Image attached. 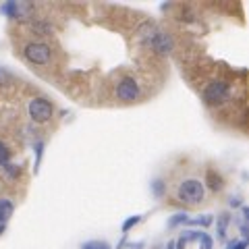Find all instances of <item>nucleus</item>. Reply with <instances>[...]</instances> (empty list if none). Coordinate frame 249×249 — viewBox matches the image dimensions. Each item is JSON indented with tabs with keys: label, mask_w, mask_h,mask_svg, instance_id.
Here are the masks:
<instances>
[{
	"label": "nucleus",
	"mask_w": 249,
	"mask_h": 249,
	"mask_svg": "<svg viewBox=\"0 0 249 249\" xmlns=\"http://www.w3.org/2000/svg\"><path fill=\"white\" fill-rule=\"evenodd\" d=\"M178 197L187 204H199L204 199V183L197 178H187L178 185Z\"/></svg>",
	"instance_id": "obj_1"
},
{
	"label": "nucleus",
	"mask_w": 249,
	"mask_h": 249,
	"mask_svg": "<svg viewBox=\"0 0 249 249\" xmlns=\"http://www.w3.org/2000/svg\"><path fill=\"white\" fill-rule=\"evenodd\" d=\"M229 93H231L229 83H224V81H212L210 85H206V89H204V102L208 106H218V104L227 102Z\"/></svg>",
	"instance_id": "obj_2"
},
{
	"label": "nucleus",
	"mask_w": 249,
	"mask_h": 249,
	"mask_svg": "<svg viewBox=\"0 0 249 249\" xmlns=\"http://www.w3.org/2000/svg\"><path fill=\"white\" fill-rule=\"evenodd\" d=\"M54 108L46 98H34L29 102V116L36 123H48L52 119Z\"/></svg>",
	"instance_id": "obj_3"
},
{
	"label": "nucleus",
	"mask_w": 249,
	"mask_h": 249,
	"mask_svg": "<svg viewBox=\"0 0 249 249\" xmlns=\"http://www.w3.org/2000/svg\"><path fill=\"white\" fill-rule=\"evenodd\" d=\"M31 13H34V6L29 2H4L0 6V15H6V17H11L15 21H27L31 17Z\"/></svg>",
	"instance_id": "obj_4"
},
{
	"label": "nucleus",
	"mask_w": 249,
	"mask_h": 249,
	"mask_svg": "<svg viewBox=\"0 0 249 249\" xmlns=\"http://www.w3.org/2000/svg\"><path fill=\"white\" fill-rule=\"evenodd\" d=\"M52 56V50L48 44L44 42H31L25 46V58L34 65H46Z\"/></svg>",
	"instance_id": "obj_5"
},
{
	"label": "nucleus",
	"mask_w": 249,
	"mask_h": 249,
	"mask_svg": "<svg viewBox=\"0 0 249 249\" xmlns=\"http://www.w3.org/2000/svg\"><path fill=\"white\" fill-rule=\"evenodd\" d=\"M116 96H119V100H123V102H135L139 98L137 81L133 77H124V79H121L119 85H116Z\"/></svg>",
	"instance_id": "obj_6"
},
{
	"label": "nucleus",
	"mask_w": 249,
	"mask_h": 249,
	"mask_svg": "<svg viewBox=\"0 0 249 249\" xmlns=\"http://www.w3.org/2000/svg\"><path fill=\"white\" fill-rule=\"evenodd\" d=\"M150 46L158 54H168L170 50H173V40H170L166 34H162V31H156V34L152 36V40H150Z\"/></svg>",
	"instance_id": "obj_7"
},
{
	"label": "nucleus",
	"mask_w": 249,
	"mask_h": 249,
	"mask_svg": "<svg viewBox=\"0 0 249 249\" xmlns=\"http://www.w3.org/2000/svg\"><path fill=\"white\" fill-rule=\"evenodd\" d=\"M13 201L11 199H6V197H2L0 199V224H4L9 218L13 216Z\"/></svg>",
	"instance_id": "obj_8"
},
{
	"label": "nucleus",
	"mask_w": 249,
	"mask_h": 249,
	"mask_svg": "<svg viewBox=\"0 0 249 249\" xmlns=\"http://www.w3.org/2000/svg\"><path fill=\"white\" fill-rule=\"evenodd\" d=\"M11 150H9V145H6L4 142H0V166H9L11 164Z\"/></svg>",
	"instance_id": "obj_9"
},
{
	"label": "nucleus",
	"mask_w": 249,
	"mask_h": 249,
	"mask_svg": "<svg viewBox=\"0 0 249 249\" xmlns=\"http://www.w3.org/2000/svg\"><path fill=\"white\" fill-rule=\"evenodd\" d=\"M208 183H210V189H214V191L222 189V178L218 177L214 170H210V173H208Z\"/></svg>",
	"instance_id": "obj_10"
},
{
	"label": "nucleus",
	"mask_w": 249,
	"mask_h": 249,
	"mask_svg": "<svg viewBox=\"0 0 249 249\" xmlns=\"http://www.w3.org/2000/svg\"><path fill=\"white\" fill-rule=\"evenodd\" d=\"M81 249H110V245L106 241H88L81 245Z\"/></svg>",
	"instance_id": "obj_11"
},
{
	"label": "nucleus",
	"mask_w": 249,
	"mask_h": 249,
	"mask_svg": "<svg viewBox=\"0 0 249 249\" xmlns=\"http://www.w3.org/2000/svg\"><path fill=\"white\" fill-rule=\"evenodd\" d=\"M139 220H142V216H131V218H127V220L123 222V232H127L131 227H135Z\"/></svg>",
	"instance_id": "obj_12"
},
{
	"label": "nucleus",
	"mask_w": 249,
	"mask_h": 249,
	"mask_svg": "<svg viewBox=\"0 0 249 249\" xmlns=\"http://www.w3.org/2000/svg\"><path fill=\"white\" fill-rule=\"evenodd\" d=\"M181 222H187V214H175L173 218H170L168 227H177V224H181Z\"/></svg>",
	"instance_id": "obj_13"
},
{
	"label": "nucleus",
	"mask_w": 249,
	"mask_h": 249,
	"mask_svg": "<svg viewBox=\"0 0 249 249\" xmlns=\"http://www.w3.org/2000/svg\"><path fill=\"white\" fill-rule=\"evenodd\" d=\"M191 224H204V227H210L212 224V216H199L197 220H189Z\"/></svg>",
	"instance_id": "obj_14"
},
{
	"label": "nucleus",
	"mask_w": 249,
	"mask_h": 249,
	"mask_svg": "<svg viewBox=\"0 0 249 249\" xmlns=\"http://www.w3.org/2000/svg\"><path fill=\"white\" fill-rule=\"evenodd\" d=\"M227 222H229V216H220V224H218V232H220V237H224V232H227Z\"/></svg>",
	"instance_id": "obj_15"
},
{
	"label": "nucleus",
	"mask_w": 249,
	"mask_h": 249,
	"mask_svg": "<svg viewBox=\"0 0 249 249\" xmlns=\"http://www.w3.org/2000/svg\"><path fill=\"white\" fill-rule=\"evenodd\" d=\"M201 249H212V239H210V235H201Z\"/></svg>",
	"instance_id": "obj_16"
},
{
	"label": "nucleus",
	"mask_w": 249,
	"mask_h": 249,
	"mask_svg": "<svg viewBox=\"0 0 249 249\" xmlns=\"http://www.w3.org/2000/svg\"><path fill=\"white\" fill-rule=\"evenodd\" d=\"M42 150H44V143H42V142H37V143H36V156H37V164H36V166H40V160H42Z\"/></svg>",
	"instance_id": "obj_17"
},
{
	"label": "nucleus",
	"mask_w": 249,
	"mask_h": 249,
	"mask_svg": "<svg viewBox=\"0 0 249 249\" xmlns=\"http://www.w3.org/2000/svg\"><path fill=\"white\" fill-rule=\"evenodd\" d=\"M4 170H6V175H9V177H17V175H19V168H17V166H13V164L4 166Z\"/></svg>",
	"instance_id": "obj_18"
},
{
	"label": "nucleus",
	"mask_w": 249,
	"mask_h": 249,
	"mask_svg": "<svg viewBox=\"0 0 249 249\" xmlns=\"http://www.w3.org/2000/svg\"><path fill=\"white\" fill-rule=\"evenodd\" d=\"M162 189H164V183H162V181H156V183H154V193H156V196H162Z\"/></svg>",
	"instance_id": "obj_19"
},
{
	"label": "nucleus",
	"mask_w": 249,
	"mask_h": 249,
	"mask_svg": "<svg viewBox=\"0 0 249 249\" xmlns=\"http://www.w3.org/2000/svg\"><path fill=\"white\" fill-rule=\"evenodd\" d=\"M245 247H247L245 241H237V243H231L229 245V249H245Z\"/></svg>",
	"instance_id": "obj_20"
},
{
	"label": "nucleus",
	"mask_w": 249,
	"mask_h": 249,
	"mask_svg": "<svg viewBox=\"0 0 249 249\" xmlns=\"http://www.w3.org/2000/svg\"><path fill=\"white\" fill-rule=\"evenodd\" d=\"M185 245H187V241H185V237H181V239H178L177 243H175V249H185Z\"/></svg>",
	"instance_id": "obj_21"
},
{
	"label": "nucleus",
	"mask_w": 249,
	"mask_h": 249,
	"mask_svg": "<svg viewBox=\"0 0 249 249\" xmlns=\"http://www.w3.org/2000/svg\"><path fill=\"white\" fill-rule=\"evenodd\" d=\"M166 249H175V241H170V243H168V247Z\"/></svg>",
	"instance_id": "obj_22"
},
{
	"label": "nucleus",
	"mask_w": 249,
	"mask_h": 249,
	"mask_svg": "<svg viewBox=\"0 0 249 249\" xmlns=\"http://www.w3.org/2000/svg\"><path fill=\"white\" fill-rule=\"evenodd\" d=\"M4 231V224H0V232H2Z\"/></svg>",
	"instance_id": "obj_23"
}]
</instances>
